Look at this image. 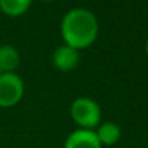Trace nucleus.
<instances>
[{"mask_svg":"<svg viewBox=\"0 0 148 148\" xmlns=\"http://www.w3.org/2000/svg\"><path fill=\"white\" fill-rule=\"evenodd\" d=\"M99 32V23L96 16L83 8H76L65 13L61 22V35L65 45L74 49H83L90 47Z\"/></svg>","mask_w":148,"mask_h":148,"instance_id":"obj_1","label":"nucleus"},{"mask_svg":"<svg viewBox=\"0 0 148 148\" xmlns=\"http://www.w3.org/2000/svg\"><path fill=\"white\" fill-rule=\"evenodd\" d=\"M71 116L82 129H90L97 126L102 118L100 106L90 97H79L71 105Z\"/></svg>","mask_w":148,"mask_h":148,"instance_id":"obj_2","label":"nucleus"},{"mask_svg":"<svg viewBox=\"0 0 148 148\" xmlns=\"http://www.w3.org/2000/svg\"><path fill=\"white\" fill-rule=\"evenodd\" d=\"M25 86L22 79L15 73L0 76V108H12L23 96Z\"/></svg>","mask_w":148,"mask_h":148,"instance_id":"obj_3","label":"nucleus"},{"mask_svg":"<svg viewBox=\"0 0 148 148\" xmlns=\"http://www.w3.org/2000/svg\"><path fill=\"white\" fill-rule=\"evenodd\" d=\"M79 51L68 45L58 47L52 54V65L60 71H71L79 64Z\"/></svg>","mask_w":148,"mask_h":148,"instance_id":"obj_4","label":"nucleus"},{"mask_svg":"<svg viewBox=\"0 0 148 148\" xmlns=\"http://www.w3.org/2000/svg\"><path fill=\"white\" fill-rule=\"evenodd\" d=\"M64 148H102L96 132L90 129H77L67 136Z\"/></svg>","mask_w":148,"mask_h":148,"instance_id":"obj_5","label":"nucleus"},{"mask_svg":"<svg viewBox=\"0 0 148 148\" xmlns=\"http://www.w3.org/2000/svg\"><path fill=\"white\" fill-rule=\"evenodd\" d=\"M21 64V55L12 45L0 47V76L13 73Z\"/></svg>","mask_w":148,"mask_h":148,"instance_id":"obj_6","label":"nucleus"},{"mask_svg":"<svg viewBox=\"0 0 148 148\" xmlns=\"http://www.w3.org/2000/svg\"><path fill=\"white\" fill-rule=\"evenodd\" d=\"M96 136L102 145H113L121 138V128L113 122H105L99 125L96 131Z\"/></svg>","mask_w":148,"mask_h":148,"instance_id":"obj_7","label":"nucleus"},{"mask_svg":"<svg viewBox=\"0 0 148 148\" xmlns=\"http://www.w3.org/2000/svg\"><path fill=\"white\" fill-rule=\"evenodd\" d=\"M31 6L29 0H0V9L8 16H21Z\"/></svg>","mask_w":148,"mask_h":148,"instance_id":"obj_8","label":"nucleus"},{"mask_svg":"<svg viewBox=\"0 0 148 148\" xmlns=\"http://www.w3.org/2000/svg\"><path fill=\"white\" fill-rule=\"evenodd\" d=\"M145 49H147V54H148V41H147V45H145Z\"/></svg>","mask_w":148,"mask_h":148,"instance_id":"obj_9","label":"nucleus"}]
</instances>
